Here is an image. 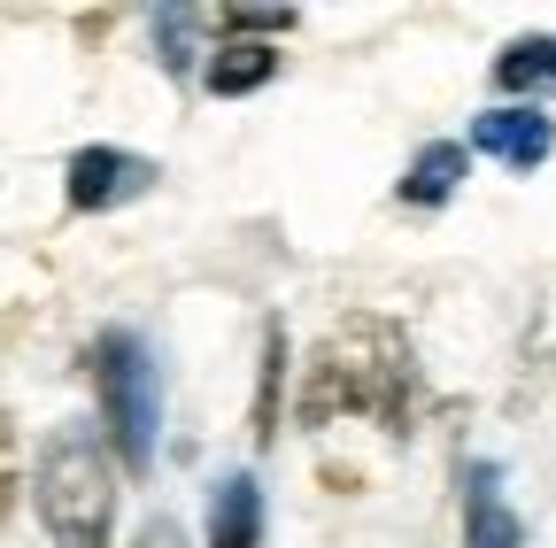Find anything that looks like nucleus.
<instances>
[{
    "label": "nucleus",
    "instance_id": "nucleus-1",
    "mask_svg": "<svg viewBox=\"0 0 556 548\" xmlns=\"http://www.w3.org/2000/svg\"><path fill=\"white\" fill-rule=\"evenodd\" d=\"M332 418H364L387 441L417 433V348H409L402 317L340 309L317 332V348L302 364V386H294V425L325 433Z\"/></svg>",
    "mask_w": 556,
    "mask_h": 548
},
{
    "label": "nucleus",
    "instance_id": "nucleus-15",
    "mask_svg": "<svg viewBox=\"0 0 556 548\" xmlns=\"http://www.w3.org/2000/svg\"><path fill=\"white\" fill-rule=\"evenodd\" d=\"M131 548H186V540H178V525H170V518H148Z\"/></svg>",
    "mask_w": 556,
    "mask_h": 548
},
{
    "label": "nucleus",
    "instance_id": "nucleus-11",
    "mask_svg": "<svg viewBox=\"0 0 556 548\" xmlns=\"http://www.w3.org/2000/svg\"><path fill=\"white\" fill-rule=\"evenodd\" d=\"M541 86H556V31L510 39L495 54V93H541Z\"/></svg>",
    "mask_w": 556,
    "mask_h": 548
},
{
    "label": "nucleus",
    "instance_id": "nucleus-12",
    "mask_svg": "<svg viewBox=\"0 0 556 548\" xmlns=\"http://www.w3.org/2000/svg\"><path fill=\"white\" fill-rule=\"evenodd\" d=\"M208 24H217L225 39H278V31L302 24V9H217Z\"/></svg>",
    "mask_w": 556,
    "mask_h": 548
},
{
    "label": "nucleus",
    "instance_id": "nucleus-8",
    "mask_svg": "<svg viewBox=\"0 0 556 548\" xmlns=\"http://www.w3.org/2000/svg\"><path fill=\"white\" fill-rule=\"evenodd\" d=\"M208 548H263V487L248 471L208 487Z\"/></svg>",
    "mask_w": 556,
    "mask_h": 548
},
{
    "label": "nucleus",
    "instance_id": "nucleus-2",
    "mask_svg": "<svg viewBox=\"0 0 556 548\" xmlns=\"http://www.w3.org/2000/svg\"><path fill=\"white\" fill-rule=\"evenodd\" d=\"M39 533H47V548H109L116 463L93 425H62L39 448Z\"/></svg>",
    "mask_w": 556,
    "mask_h": 548
},
{
    "label": "nucleus",
    "instance_id": "nucleus-10",
    "mask_svg": "<svg viewBox=\"0 0 556 548\" xmlns=\"http://www.w3.org/2000/svg\"><path fill=\"white\" fill-rule=\"evenodd\" d=\"M287 425V324H263V371H255V441L270 448Z\"/></svg>",
    "mask_w": 556,
    "mask_h": 548
},
{
    "label": "nucleus",
    "instance_id": "nucleus-6",
    "mask_svg": "<svg viewBox=\"0 0 556 548\" xmlns=\"http://www.w3.org/2000/svg\"><path fill=\"white\" fill-rule=\"evenodd\" d=\"M464 548H526V525L503 495V463L464 471Z\"/></svg>",
    "mask_w": 556,
    "mask_h": 548
},
{
    "label": "nucleus",
    "instance_id": "nucleus-4",
    "mask_svg": "<svg viewBox=\"0 0 556 548\" xmlns=\"http://www.w3.org/2000/svg\"><path fill=\"white\" fill-rule=\"evenodd\" d=\"M155 163L148 155H131V148H78L62 163V201L78 217H109V209H124V201H139V193H155Z\"/></svg>",
    "mask_w": 556,
    "mask_h": 548
},
{
    "label": "nucleus",
    "instance_id": "nucleus-7",
    "mask_svg": "<svg viewBox=\"0 0 556 548\" xmlns=\"http://www.w3.org/2000/svg\"><path fill=\"white\" fill-rule=\"evenodd\" d=\"M278 78V47L270 39H217L201 62V86L217 93V101H240V93H263Z\"/></svg>",
    "mask_w": 556,
    "mask_h": 548
},
{
    "label": "nucleus",
    "instance_id": "nucleus-5",
    "mask_svg": "<svg viewBox=\"0 0 556 548\" xmlns=\"http://www.w3.org/2000/svg\"><path fill=\"white\" fill-rule=\"evenodd\" d=\"M471 148L510 163V170H541L556 148V124L541 109H486V116H471Z\"/></svg>",
    "mask_w": 556,
    "mask_h": 548
},
{
    "label": "nucleus",
    "instance_id": "nucleus-13",
    "mask_svg": "<svg viewBox=\"0 0 556 548\" xmlns=\"http://www.w3.org/2000/svg\"><path fill=\"white\" fill-rule=\"evenodd\" d=\"M201 24H208L201 9H163V16H155V47H163L155 62H163V71H186V62H193V31H201Z\"/></svg>",
    "mask_w": 556,
    "mask_h": 548
},
{
    "label": "nucleus",
    "instance_id": "nucleus-14",
    "mask_svg": "<svg viewBox=\"0 0 556 548\" xmlns=\"http://www.w3.org/2000/svg\"><path fill=\"white\" fill-rule=\"evenodd\" d=\"M9 502H16V425L0 409V525H9Z\"/></svg>",
    "mask_w": 556,
    "mask_h": 548
},
{
    "label": "nucleus",
    "instance_id": "nucleus-9",
    "mask_svg": "<svg viewBox=\"0 0 556 548\" xmlns=\"http://www.w3.org/2000/svg\"><path fill=\"white\" fill-rule=\"evenodd\" d=\"M464 148L456 140H433V148H417L409 155V170H402V186H394V201L402 209H441V201H456V186H464Z\"/></svg>",
    "mask_w": 556,
    "mask_h": 548
},
{
    "label": "nucleus",
    "instance_id": "nucleus-3",
    "mask_svg": "<svg viewBox=\"0 0 556 548\" xmlns=\"http://www.w3.org/2000/svg\"><path fill=\"white\" fill-rule=\"evenodd\" d=\"M86 379L101 402V441L124 471H148L155 463V425H163V371L148 356V340L109 324L86 340Z\"/></svg>",
    "mask_w": 556,
    "mask_h": 548
}]
</instances>
